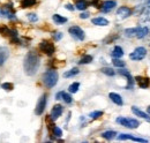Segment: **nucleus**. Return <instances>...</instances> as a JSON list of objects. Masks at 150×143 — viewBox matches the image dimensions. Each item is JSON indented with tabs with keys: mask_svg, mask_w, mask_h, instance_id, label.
I'll return each instance as SVG.
<instances>
[{
	"mask_svg": "<svg viewBox=\"0 0 150 143\" xmlns=\"http://www.w3.org/2000/svg\"><path fill=\"white\" fill-rule=\"evenodd\" d=\"M39 57L36 52H29L23 61V67H24V72L27 75L32 76L37 73L38 68H39Z\"/></svg>",
	"mask_w": 150,
	"mask_h": 143,
	"instance_id": "1",
	"label": "nucleus"
},
{
	"mask_svg": "<svg viewBox=\"0 0 150 143\" xmlns=\"http://www.w3.org/2000/svg\"><path fill=\"white\" fill-rule=\"evenodd\" d=\"M58 82V73L54 69H49L48 72L44 73L43 75V83L45 84L46 88H53Z\"/></svg>",
	"mask_w": 150,
	"mask_h": 143,
	"instance_id": "2",
	"label": "nucleus"
},
{
	"mask_svg": "<svg viewBox=\"0 0 150 143\" xmlns=\"http://www.w3.org/2000/svg\"><path fill=\"white\" fill-rule=\"evenodd\" d=\"M118 124H120L121 126L124 127H127V128H131V129H135L140 126V121H138L136 119H133V118H124V117H119L117 120H115Z\"/></svg>",
	"mask_w": 150,
	"mask_h": 143,
	"instance_id": "3",
	"label": "nucleus"
},
{
	"mask_svg": "<svg viewBox=\"0 0 150 143\" xmlns=\"http://www.w3.org/2000/svg\"><path fill=\"white\" fill-rule=\"evenodd\" d=\"M146 55H147V50L144 48H142V46H140V48H135V50L129 54V58H131L132 60H134V61H140V60L144 59Z\"/></svg>",
	"mask_w": 150,
	"mask_h": 143,
	"instance_id": "4",
	"label": "nucleus"
},
{
	"mask_svg": "<svg viewBox=\"0 0 150 143\" xmlns=\"http://www.w3.org/2000/svg\"><path fill=\"white\" fill-rule=\"evenodd\" d=\"M68 31H69V34H71L75 39H77V41H84V38H86L84 31H83L80 27H77V26L71 27V28L68 29Z\"/></svg>",
	"mask_w": 150,
	"mask_h": 143,
	"instance_id": "5",
	"label": "nucleus"
},
{
	"mask_svg": "<svg viewBox=\"0 0 150 143\" xmlns=\"http://www.w3.org/2000/svg\"><path fill=\"white\" fill-rule=\"evenodd\" d=\"M0 16H3V17L9 19V20H14L15 15H14V10H13L12 6L10 5H5V6L0 7Z\"/></svg>",
	"mask_w": 150,
	"mask_h": 143,
	"instance_id": "6",
	"label": "nucleus"
},
{
	"mask_svg": "<svg viewBox=\"0 0 150 143\" xmlns=\"http://www.w3.org/2000/svg\"><path fill=\"white\" fill-rule=\"evenodd\" d=\"M39 48H41L42 52H44V53L48 54V55H52V54L54 53V51H55L54 45H53L51 42H49V41H43V42L39 44Z\"/></svg>",
	"mask_w": 150,
	"mask_h": 143,
	"instance_id": "7",
	"label": "nucleus"
},
{
	"mask_svg": "<svg viewBox=\"0 0 150 143\" xmlns=\"http://www.w3.org/2000/svg\"><path fill=\"white\" fill-rule=\"evenodd\" d=\"M45 107H46V95H43L39 98L37 105H36L35 113H36L37 115H42L43 112H44V110H45Z\"/></svg>",
	"mask_w": 150,
	"mask_h": 143,
	"instance_id": "8",
	"label": "nucleus"
},
{
	"mask_svg": "<svg viewBox=\"0 0 150 143\" xmlns=\"http://www.w3.org/2000/svg\"><path fill=\"white\" fill-rule=\"evenodd\" d=\"M62 111H64V107H62L60 104L54 105L53 108H52V111H51V119H52L53 121L57 120V119L62 114Z\"/></svg>",
	"mask_w": 150,
	"mask_h": 143,
	"instance_id": "9",
	"label": "nucleus"
},
{
	"mask_svg": "<svg viewBox=\"0 0 150 143\" xmlns=\"http://www.w3.org/2000/svg\"><path fill=\"white\" fill-rule=\"evenodd\" d=\"M119 74L122 75V76H125V77L127 79L128 84H127L126 88H127V89H132L133 86H134V80H133V76L131 75V73H129L128 70H126V69H119Z\"/></svg>",
	"mask_w": 150,
	"mask_h": 143,
	"instance_id": "10",
	"label": "nucleus"
},
{
	"mask_svg": "<svg viewBox=\"0 0 150 143\" xmlns=\"http://www.w3.org/2000/svg\"><path fill=\"white\" fill-rule=\"evenodd\" d=\"M115 6H117V2H115V1L109 0V1L103 2V5L100 6V10H102L103 13H109V12H110V10H112Z\"/></svg>",
	"mask_w": 150,
	"mask_h": 143,
	"instance_id": "11",
	"label": "nucleus"
},
{
	"mask_svg": "<svg viewBox=\"0 0 150 143\" xmlns=\"http://www.w3.org/2000/svg\"><path fill=\"white\" fill-rule=\"evenodd\" d=\"M135 81L138 83V86L142 89H147L150 86V80L148 77H143V76H136L135 77Z\"/></svg>",
	"mask_w": 150,
	"mask_h": 143,
	"instance_id": "12",
	"label": "nucleus"
},
{
	"mask_svg": "<svg viewBox=\"0 0 150 143\" xmlns=\"http://www.w3.org/2000/svg\"><path fill=\"white\" fill-rule=\"evenodd\" d=\"M131 14H132L131 8H128V7H126V6H122V7H120V8L117 10V15H118V17H120V19H126V17H128Z\"/></svg>",
	"mask_w": 150,
	"mask_h": 143,
	"instance_id": "13",
	"label": "nucleus"
},
{
	"mask_svg": "<svg viewBox=\"0 0 150 143\" xmlns=\"http://www.w3.org/2000/svg\"><path fill=\"white\" fill-rule=\"evenodd\" d=\"M119 140H132V141H135V142H148V140L146 139H140V137H135L131 134H120L118 136Z\"/></svg>",
	"mask_w": 150,
	"mask_h": 143,
	"instance_id": "14",
	"label": "nucleus"
},
{
	"mask_svg": "<svg viewBox=\"0 0 150 143\" xmlns=\"http://www.w3.org/2000/svg\"><path fill=\"white\" fill-rule=\"evenodd\" d=\"M132 112L135 114V115H138V117H140V118H142V119H146L148 122H150V117L148 113H146V112H143V111H141L140 108H138L136 106H132Z\"/></svg>",
	"mask_w": 150,
	"mask_h": 143,
	"instance_id": "15",
	"label": "nucleus"
},
{
	"mask_svg": "<svg viewBox=\"0 0 150 143\" xmlns=\"http://www.w3.org/2000/svg\"><path fill=\"white\" fill-rule=\"evenodd\" d=\"M109 97H110V99H111L114 104H117V105H119V106H122L124 102H122V98H121V96L119 95V94L110 93V94H109Z\"/></svg>",
	"mask_w": 150,
	"mask_h": 143,
	"instance_id": "16",
	"label": "nucleus"
},
{
	"mask_svg": "<svg viewBox=\"0 0 150 143\" xmlns=\"http://www.w3.org/2000/svg\"><path fill=\"white\" fill-rule=\"evenodd\" d=\"M9 55V51L7 48H3V46H0V66H2L5 64V61L7 60Z\"/></svg>",
	"mask_w": 150,
	"mask_h": 143,
	"instance_id": "17",
	"label": "nucleus"
},
{
	"mask_svg": "<svg viewBox=\"0 0 150 143\" xmlns=\"http://www.w3.org/2000/svg\"><path fill=\"white\" fill-rule=\"evenodd\" d=\"M91 22H93V24L100 26V27H105V26L109 24V21L106 19H104V17H95V19L91 20Z\"/></svg>",
	"mask_w": 150,
	"mask_h": 143,
	"instance_id": "18",
	"label": "nucleus"
},
{
	"mask_svg": "<svg viewBox=\"0 0 150 143\" xmlns=\"http://www.w3.org/2000/svg\"><path fill=\"white\" fill-rule=\"evenodd\" d=\"M139 31V28H128L125 30V36L126 37H136V34Z\"/></svg>",
	"mask_w": 150,
	"mask_h": 143,
	"instance_id": "19",
	"label": "nucleus"
},
{
	"mask_svg": "<svg viewBox=\"0 0 150 143\" xmlns=\"http://www.w3.org/2000/svg\"><path fill=\"white\" fill-rule=\"evenodd\" d=\"M52 19H53V21H54L57 24H64V23L67 22V19L64 17V16H61V15H59V14H54V15L52 16Z\"/></svg>",
	"mask_w": 150,
	"mask_h": 143,
	"instance_id": "20",
	"label": "nucleus"
},
{
	"mask_svg": "<svg viewBox=\"0 0 150 143\" xmlns=\"http://www.w3.org/2000/svg\"><path fill=\"white\" fill-rule=\"evenodd\" d=\"M148 32H149V29H148L147 27H142V28H139V31H138V34H136V37H138L139 39H141V38L146 37V36L148 35Z\"/></svg>",
	"mask_w": 150,
	"mask_h": 143,
	"instance_id": "21",
	"label": "nucleus"
},
{
	"mask_svg": "<svg viewBox=\"0 0 150 143\" xmlns=\"http://www.w3.org/2000/svg\"><path fill=\"white\" fill-rule=\"evenodd\" d=\"M111 54H112L113 58H121L124 55V51H122V48H120V46H114L113 52Z\"/></svg>",
	"mask_w": 150,
	"mask_h": 143,
	"instance_id": "22",
	"label": "nucleus"
},
{
	"mask_svg": "<svg viewBox=\"0 0 150 143\" xmlns=\"http://www.w3.org/2000/svg\"><path fill=\"white\" fill-rule=\"evenodd\" d=\"M115 136H117V133L113 132V131H107V132H104V133L102 134V137H104V139H106V140H112V139L115 137Z\"/></svg>",
	"mask_w": 150,
	"mask_h": 143,
	"instance_id": "23",
	"label": "nucleus"
},
{
	"mask_svg": "<svg viewBox=\"0 0 150 143\" xmlns=\"http://www.w3.org/2000/svg\"><path fill=\"white\" fill-rule=\"evenodd\" d=\"M87 7H88V2H87L86 0H77V2H76V8H77L79 10H84V9H87Z\"/></svg>",
	"mask_w": 150,
	"mask_h": 143,
	"instance_id": "24",
	"label": "nucleus"
},
{
	"mask_svg": "<svg viewBox=\"0 0 150 143\" xmlns=\"http://www.w3.org/2000/svg\"><path fill=\"white\" fill-rule=\"evenodd\" d=\"M79 69L77 68H73V69H71V70H68V72H65L64 73V77H72V76H75V75H77L79 74Z\"/></svg>",
	"mask_w": 150,
	"mask_h": 143,
	"instance_id": "25",
	"label": "nucleus"
},
{
	"mask_svg": "<svg viewBox=\"0 0 150 143\" xmlns=\"http://www.w3.org/2000/svg\"><path fill=\"white\" fill-rule=\"evenodd\" d=\"M79 88H80V83H79V82H74V83H72V84L69 86L68 91H69L71 94H75V93H77Z\"/></svg>",
	"mask_w": 150,
	"mask_h": 143,
	"instance_id": "26",
	"label": "nucleus"
},
{
	"mask_svg": "<svg viewBox=\"0 0 150 143\" xmlns=\"http://www.w3.org/2000/svg\"><path fill=\"white\" fill-rule=\"evenodd\" d=\"M36 2H37V0H22L21 5H22V8H28V7L34 6Z\"/></svg>",
	"mask_w": 150,
	"mask_h": 143,
	"instance_id": "27",
	"label": "nucleus"
},
{
	"mask_svg": "<svg viewBox=\"0 0 150 143\" xmlns=\"http://www.w3.org/2000/svg\"><path fill=\"white\" fill-rule=\"evenodd\" d=\"M112 64H113L115 67H119V68H122V67H125V61L120 60V58H113V60H112Z\"/></svg>",
	"mask_w": 150,
	"mask_h": 143,
	"instance_id": "28",
	"label": "nucleus"
},
{
	"mask_svg": "<svg viewBox=\"0 0 150 143\" xmlns=\"http://www.w3.org/2000/svg\"><path fill=\"white\" fill-rule=\"evenodd\" d=\"M12 32H13V30H10V29H8L7 27H0V34L2 35V36H12Z\"/></svg>",
	"mask_w": 150,
	"mask_h": 143,
	"instance_id": "29",
	"label": "nucleus"
},
{
	"mask_svg": "<svg viewBox=\"0 0 150 143\" xmlns=\"http://www.w3.org/2000/svg\"><path fill=\"white\" fill-rule=\"evenodd\" d=\"M100 70H102V73H104V74L107 75V76H113V75L115 74V72H114L112 68H110V67H104V68H102Z\"/></svg>",
	"mask_w": 150,
	"mask_h": 143,
	"instance_id": "30",
	"label": "nucleus"
},
{
	"mask_svg": "<svg viewBox=\"0 0 150 143\" xmlns=\"http://www.w3.org/2000/svg\"><path fill=\"white\" fill-rule=\"evenodd\" d=\"M61 99H62L65 103H67V104H71V103L73 102L72 96L69 95V94H67V93H64V91H62V95H61Z\"/></svg>",
	"mask_w": 150,
	"mask_h": 143,
	"instance_id": "31",
	"label": "nucleus"
},
{
	"mask_svg": "<svg viewBox=\"0 0 150 143\" xmlns=\"http://www.w3.org/2000/svg\"><path fill=\"white\" fill-rule=\"evenodd\" d=\"M93 61V57L91 55H84L80 61H79V64H81V65H86V64H90Z\"/></svg>",
	"mask_w": 150,
	"mask_h": 143,
	"instance_id": "32",
	"label": "nucleus"
},
{
	"mask_svg": "<svg viewBox=\"0 0 150 143\" xmlns=\"http://www.w3.org/2000/svg\"><path fill=\"white\" fill-rule=\"evenodd\" d=\"M103 115V112L102 111H94V112H91L90 114H89V117L91 118V119H98Z\"/></svg>",
	"mask_w": 150,
	"mask_h": 143,
	"instance_id": "33",
	"label": "nucleus"
},
{
	"mask_svg": "<svg viewBox=\"0 0 150 143\" xmlns=\"http://www.w3.org/2000/svg\"><path fill=\"white\" fill-rule=\"evenodd\" d=\"M1 88H2L3 90L10 91V90H13V84H12L10 82H5V83H2V84H1Z\"/></svg>",
	"mask_w": 150,
	"mask_h": 143,
	"instance_id": "34",
	"label": "nucleus"
},
{
	"mask_svg": "<svg viewBox=\"0 0 150 143\" xmlns=\"http://www.w3.org/2000/svg\"><path fill=\"white\" fill-rule=\"evenodd\" d=\"M53 134H54V136H57V137H60V136L62 135V131H61L59 127L54 126V127H53Z\"/></svg>",
	"mask_w": 150,
	"mask_h": 143,
	"instance_id": "35",
	"label": "nucleus"
},
{
	"mask_svg": "<svg viewBox=\"0 0 150 143\" xmlns=\"http://www.w3.org/2000/svg\"><path fill=\"white\" fill-rule=\"evenodd\" d=\"M28 19H29V21H31V22H37V21H38L37 15H36V14H34V13L28 14Z\"/></svg>",
	"mask_w": 150,
	"mask_h": 143,
	"instance_id": "36",
	"label": "nucleus"
},
{
	"mask_svg": "<svg viewBox=\"0 0 150 143\" xmlns=\"http://www.w3.org/2000/svg\"><path fill=\"white\" fill-rule=\"evenodd\" d=\"M53 38H54L55 41H60V39L62 38V34H61V32H54V34H53Z\"/></svg>",
	"mask_w": 150,
	"mask_h": 143,
	"instance_id": "37",
	"label": "nucleus"
},
{
	"mask_svg": "<svg viewBox=\"0 0 150 143\" xmlns=\"http://www.w3.org/2000/svg\"><path fill=\"white\" fill-rule=\"evenodd\" d=\"M80 17H81V19H88V17H89V13H87V12H84V13H81Z\"/></svg>",
	"mask_w": 150,
	"mask_h": 143,
	"instance_id": "38",
	"label": "nucleus"
},
{
	"mask_svg": "<svg viewBox=\"0 0 150 143\" xmlns=\"http://www.w3.org/2000/svg\"><path fill=\"white\" fill-rule=\"evenodd\" d=\"M66 9H68V10H74V7H73V5L68 3V5H66Z\"/></svg>",
	"mask_w": 150,
	"mask_h": 143,
	"instance_id": "39",
	"label": "nucleus"
},
{
	"mask_svg": "<svg viewBox=\"0 0 150 143\" xmlns=\"http://www.w3.org/2000/svg\"><path fill=\"white\" fill-rule=\"evenodd\" d=\"M147 112H148V113H149V114H150V106H149V107H148V108H147Z\"/></svg>",
	"mask_w": 150,
	"mask_h": 143,
	"instance_id": "40",
	"label": "nucleus"
},
{
	"mask_svg": "<svg viewBox=\"0 0 150 143\" xmlns=\"http://www.w3.org/2000/svg\"><path fill=\"white\" fill-rule=\"evenodd\" d=\"M149 3H150V0H149Z\"/></svg>",
	"mask_w": 150,
	"mask_h": 143,
	"instance_id": "41",
	"label": "nucleus"
}]
</instances>
